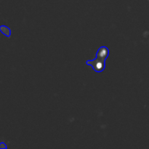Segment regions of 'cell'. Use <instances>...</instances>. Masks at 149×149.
Here are the masks:
<instances>
[{
  "mask_svg": "<svg viewBox=\"0 0 149 149\" xmlns=\"http://www.w3.org/2000/svg\"><path fill=\"white\" fill-rule=\"evenodd\" d=\"M0 31L3 33L4 35H5L6 36L9 37V36L11 35V31H10V28L7 27L6 26H0Z\"/></svg>",
  "mask_w": 149,
  "mask_h": 149,
  "instance_id": "3957f363",
  "label": "cell"
},
{
  "mask_svg": "<svg viewBox=\"0 0 149 149\" xmlns=\"http://www.w3.org/2000/svg\"><path fill=\"white\" fill-rule=\"evenodd\" d=\"M1 148H7V146H6L4 143H0V149Z\"/></svg>",
  "mask_w": 149,
  "mask_h": 149,
  "instance_id": "277c9868",
  "label": "cell"
},
{
  "mask_svg": "<svg viewBox=\"0 0 149 149\" xmlns=\"http://www.w3.org/2000/svg\"><path fill=\"white\" fill-rule=\"evenodd\" d=\"M86 64L88 65H91L95 71L97 73L102 72L106 68V61L97 59V58L92 61H86Z\"/></svg>",
  "mask_w": 149,
  "mask_h": 149,
  "instance_id": "6da1fadb",
  "label": "cell"
},
{
  "mask_svg": "<svg viewBox=\"0 0 149 149\" xmlns=\"http://www.w3.org/2000/svg\"><path fill=\"white\" fill-rule=\"evenodd\" d=\"M109 55V50L108 49V47L105 46L100 47V48L97 50V53H96V58L97 59H100L101 61H106V60L107 59Z\"/></svg>",
  "mask_w": 149,
  "mask_h": 149,
  "instance_id": "7a4b0ae2",
  "label": "cell"
}]
</instances>
